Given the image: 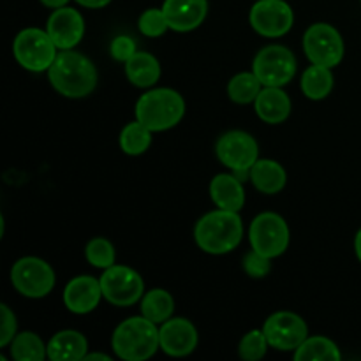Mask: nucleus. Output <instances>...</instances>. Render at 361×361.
<instances>
[{"label":"nucleus","mask_w":361,"mask_h":361,"mask_svg":"<svg viewBox=\"0 0 361 361\" xmlns=\"http://www.w3.org/2000/svg\"><path fill=\"white\" fill-rule=\"evenodd\" d=\"M249 242L254 250L270 259L282 256L291 242L288 222L275 212H263L256 215L249 226Z\"/></svg>","instance_id":"nucleus-7"},{"label":"nucleus","mask_w":361,"mask_h":361,"mask_svg":"<svg viewBox=\"0 0 361 361\" xmlns=\"http://www.w3.org/2000/svg\"><path fill=\"white\" fill-rule=\"evenodd\" d=\"M243 270L250 279H264L271 271V259L252 249L243 256Z\"/></svg>","instance_id":"nucleus-32"},{"label":"nucleus","mask_w":361,"mask_h":361,"mask_svg":"<svg viewBox=\"0 0 361 361\" xmlns=\"http://www.w3.org/2000/svg\"><path fill=\"white\" fill-rule=\"evenodd\" d=\"M159 342L164 355L183 358L196 351L200 344L197 328L185 317H171L159 326Z\"/></svg>","instance_id":"nucleus-14"},{"label":"nucleus","mask_w":361,"mask_h":361,"mask_svg":"<svg viewBox=\"0 0 361 361\" xmlns=\"http://www.w3.org/2000/svg\"><path fill=\"white\" fill-rule=\"evenodd\" d=\"M261 330L267 335L270 348L284 353H295L303 344V341L309 337V326H307L305 319L298 314L289 312V310L271 314L264 321Z\"/></svg>","instance_id":"nucleus-13"},{"label":"nucleus","mask_w":361,"mask_h":361,"mask_svg":"<svg viewBox=\"0 0 361 361\" xmlns=\"http://www.w3.org/2000/svg\"><path fill=\"white\" fill-rule=\"evenodd\" d=\"M360 2H361V0H360Z\"/></svg>","instance_id":"nucleus-39"},{"label":"nucleus","mask_w":361,"mask_h":361,"mask_svg":"<svg viewBox=\"0 0 361 361\" xmlns=\"http://www.w3.org/2000/svg\"><path fill=\"white\" fill-rule=\"evenodd\" d=\"M261 90H263V83L254 74V71L235 74L228 83V95L236 104H252Z\"/></svg>","instance_id":"nucleus-28"},{"label":"nucleus","mask_w":361,"mask_h":361,"mask_svg":"<svg viewBox=\"0 0 361 361\" xmlns=\"http://www.w3.org/2000/svg\"><path fill=\"white\" fill-rule=\"evenodd\" d=\"M0 314H2V324H0V348H7L18 335V321L16 314L2 303L0 305Z\"/></svg>","instance_id":"nucleus-33"},{"label":"nucleus","mask_w":361,"mask_h":361,"mask_svg":"<svg viewBox=\"0 0 361 361\" xmlns=\"http://www.w3.org/2000/svg\"><path fill=\"white\" fill-rule=\"evenodd\" d=\"M99 281H101L102 296L106 302L115 307H122V309L136 305L147 293L141 274L123 264H113L102 270Z\"/></svg>","instance_id":"nucleus-10"},{"label":"nucleus","mask_w":361,"mask_h":361,"mask_svg":"<svg viewBox=\"0 0 361 361\" xmlns=\"http://www.w3.org/2000/svg\"><path fill=\"white\" fill-rule=\"evenodd\" d=\"M291 99L284 92V87H263L254 101L256 115L268 126H279L291 115Z\"/></svg>","instance_id":"nucleus-18"},{"label":"nucleus","mask_w":361,"mask_h":361,"mask_svg":"<svg viewBox=\"0 0 361 361\" xmlns=\"http://www.w3.org/2000/svg\"><path fill=\"white\" fill-rule=\"evenodd\" d=\"M60 49L56 48L46 28H25L14 37L13 42L14 59L30 73H48Z\"/></svg>","instance_id":"nucleus-5"},{"label":"nucleus","mask_w":361,"mask_h":361,"mask_svg":"<svg viewBox=\"0 0 361 361\" xmlns=\"http://www.w3.org/2000/svg\"><path fill=\"white\" fill-rule=\"evenodd\" d=\"M268 344L263 330H252L242 337L238 344V356L245 361H259L267 356Z\"/></svg>","instance_id":"nucleus-30"},{"label":"nucleus","mask_w":361,"mask_h":361,"mask_svg":"<svg viewBox=\"0 0 361 361\" xmlns=\"http://www.w3.org/2000/svg\"><path fill=\"white\" fill-rule=\"evenodd\" d=\"M85 257L94 268L106 270V268L113 267L116 261L115 245L109 240L101 238V236L92 238L85 247Z\"/></svg>","instance_id":"nucleus-29"},{"label":"nucleus","mask_w":361,"mask_h":361,"mask_svg":"<svg viewBox=\"0 0 361 361\" xmlns=\"http://www.w3.org/2000/svg\"><path fill=\"white\" fill-rule=\"evenodd\" d=\"M243 238V222L238 212L212 210L204 214L194 228V242L212 256L229 254Z\"/></svg>","instance_id":"nucleus-2"},{"label":"nucleus","mask_w":361,"mask_h":361,"mask_svg":"<svg viewBox=\"0 0 361 361\" xmlns=\"http://www.w3.org/2000/svg\"><path fill=\"white\" fill-rule=\"evenodd\" d=\"M252 71L263 87H286L296 76L298 62L288 46L268 44L254 56Z\"/></svg>","instance_id":"nucleus-8"},{"label":"nucleus","mask_w":361,"mask_h":361,"mask_svg":"<svg viewBox=\"0 0 361 361\" xmlns=\"http://www.w3.org/2000/svg\"><path fill=\"white\" fill-rule=\"evenodd\" d=\"M210 197L221 210L242 212L245 207V189L243 182L233 173H219L210 182Z\"/></svg>","instance_id":"nucleus-19"},{"label":"nucleus","mask_w":361,"mask_h":361,"mask_svg":"<svg viewBox=\"0 0 361 361\" xmlns=\"http://www.w3.org/2000/svg\"><path fill=\"white\" fill-rule=\"evenodd\" d=\"M111 348L120 360L145 361L152 358L161 349L159 324L145 316L129 317L113 331Z\"/></svg>","instance_id":"nucleus-4"},{"label":"nucleus","mask_w":361,"mask_h":361,"mask_svg":"<svg viewBox=\"0 0 361 361\" xmlns=\"http://www.w3.org/2000/svg\"><path fill=\"white\" fill-rule=\"evenodd\" d=\"M87 353V337L76 330L59 331L48 342V358L51 361H81Z\"/></svg>","instance_id":"nucleus-21"},{"label":"nucleus","mask_w":361,"mask_h":361,"mask_svg":"<svg viewBox=\"0 0 361 361\" xmlns=\"http://www.w3.org/2000/svg\"><path fill=\"white\" fill-rule=\"evenodd\" d=\"M303 51L310 63L324 67H337L345 53L342 34L330 23H314L303 34Z\"/></svg>","instance_id":"nucleus-9"},{"label":"nucleus","mask_w":361,"mask_h":361,"mask_svg":"<svg viewBox=\"0 0 361 361\" xmlns=\"http://www.w3.org/2000/svg\"><path fill=\"white\" fill-rule=\"evenodd\" d=\"M137 28H140V32L145 37H162L169 30L168 20H166L162 7H150L145 13H141L140 20H137Z\"/></svg>","instance_id":"nucleus-31"},{"label":"nucleus","mask_w":361,"mask_h":361,"mask_svg":"<svg viewBox=\"0 0 361 361\" xmlns=\"http://www.w3.org/2000/svg\"><path fill=\"white\" fill-rule=\"evenodd\" d=\"M76 4H80L81 7H87V9H102V7L109 6L113 0H74Z\"/></svg>","instance_id":"nucleus-35"},{"label":"nucleus","mask_w":361,"mask_h":361,"mask_svg":"<svg viewBox=\"0 0 361 361\" xmlns=\"http://www.w3.org/2000/svg\"><path fill=\"white\" fill-rule=\"evenodd\" d=\"M161 62L148 51H136L126 62V76L134 87L152 88L161 80Z\"/></svg>","instance_id":"nucleus-22"},{"label":"nucleus","mask_w":361,"mask_h":361,"mask_svg":"<svg viewBox=\"0 0 361 361\" xmlns=\"http://www.w3.org/2000/svg\"><path fill=\"white\" fill-rule=\"evenodd\" d=\"M46 32L59 49H74L85 37V18L71 6L53 9L46 21Z\"/></svg>","instance_id":"nucleus-15"},{"label":"nucleus","mask_w":361,"mask_h":361,"mask_svg":"<svg viewBox=\"0 0 361 361\" xmlns=\"http://www.w3.org/2000/svg\"><path fill=\"white\" fill-rule=\"evenodd\" d=\"M134 115L152 133H164L182 122L185 101L175 88H150L137 99Z\"/></svg>","instance_id":"nucleus-3"},{"label":"nucleus","mask_w":361,"mask_h":361,"mask_svg":"<svg viewBox=\"0 0 361 361\" xmlns=\"http://www.w3.org/2000/svg\"><path fill=\"white\" fill-rule=\"evenodd\" d=\"M11 358L16 361H42L48 358V344L34 331H21L9 344Z\"/></svg>","instance_id":"nucleus-26"},{"label":"nucleus","mask_w":361,"mask_h":361,"mask_svg":"<svg viewBox=\"0 0 361 361\" xmlns=\"http://www.w3.org/2000/svg\"><path fill=\"white\" fill-rule=\"evenodd\" d=\"M55 282V271L41 257H20L11 268V284L25 298H44L53 291Z\"/></svg>","instance_id":"nucleus-6"},{"label":"nucleus","mask_w":361,"mask_h":361,"mask_svg":"<svg viewBox=\"0 0 361 361\" xmlns=\"http://www.w3.org/2000/svg\"><path fill=\"white\" fill-rule=\"evenodd\" d=\"M215 154L229 171H250L259 159V145L256 137L245 130H228L219 136Z\"/></svg>","instance_id":"nucleus-11"},{"label":"nucleus","mask_w":361,"mask_h":361,"mask_svg":"<svg viewBox=\"0 0 361 361\" xmlns=\"http://www.w3.org/2000/svg\"><path fill=\"white\" fill-rule=\"evenodd\" d=\"M136 51V42H134V39L129 37V35H116L111 41V44H109V53H111L113 59L123 63H126Z\"/></svg>","instance_id":"nucleus-34"},{"label":"nucleus","mask_w":361,"mask_h":361,"mask_svg":"<svg viewBox=\"0 0 361 361\" xmlns=\"http://www.w3.org/2000/svg\"><path fill=\"white\" fill-rule=\"evenodd\" d=\"M250 182L261 194L274 196L284 190L288 183V173L281 162L274 159H257L250 168Z\"/></svg>","instance_id":"nucleus-20"},{"label":"nucleus","mask_w":361,"mask_h":361,"mask_svg":"<svg viewBox=\"0 0 361 361\" xmlns=\"http://www.w3.org/2000/svg\"><path fill=\"white\" fill-rule=\"evenodd\" d=\"M48 80L63 97L83 99L95 90L99 74L87 55L74 49H60L48 69Z\"/></svg>","instance_id":"nucleus-1"},{"label":"nucleus","mask_w":361,"mask_h":361,"mask_svg":"<svg viewBox=\"0 0 361 361\" xmlns=\"http://www.w3.org/2000/svg\"><path fill=\"white\" fill-rule=\"evenodd\" d=\"M249 23L263 37L277 39L291 30L295 13L286 0H257L249 11Z\"/></svg>","instance_id":"nucleus-12"},{"label":"nucleus","mask_w":361,"mask_h":361,"mask_svg":"<svg viewBox=\"0 0 361 361\" xmlns=\"http://www.w3.org/2000/svg\"><path fill=\"white\" fill-rule=\"evenodd\" d=\"M39 2H41L42 6L49 7V9H60V7L63 6H69L71 0H39Z\"/></svg>","instance_id":"nucleus-36"},{"label":"nucleus","mask_w":361,"mask_h":361,"mask_svg":"<svg viewBox=\"0 0 361 361\" xmlns=\"http://www.w3.org/2000/svg\"><path fill=\"white\" fill-rule=\"evenodd\" d=\"M87 360H104V361H109V360H111V356L102 355V353H87V356H85V361H87Z\"/></svg>","instance_id":"nucleus-37"},{"label":"nucleus","mask_w":361,"mask_h":361,"mask_svg":"<svg viewBox=\"0 0 361 361\" xmlns=\"http://www.w3.org/2000/svg\"><path fill=\"white\" fill-rule=\"evenodd\" d=\"M355 252H356V257H358V261L361 263V228H360V231L356 233V238H355Z\"/></svg>","instance_id":"nucleus-38"},{"label":"nucleus","mask_w":361,"mask_h":361,"mask_svg":"<svg viewBox=\"0 0 361 361\" xmlns=\"http://www.w3.org/2000/svg\"><path fill=\"white\" fill-rule=\"evenodd\" d=\"M152 137H154V133L141 122L134 120V122L127 123L123 127L122 133H120L118 143L123 154L137 157V155H143L152 147Z\"/></svg>","instance_id":"nucleus-27"},{"label":"nucleus","mask_w":361,"mask_h":361,"mask_svg":"<svg viewBox=\"0 0 361 361\" xmlns=\"http://www.w3.org/2000/svg\"><path fill=\"white\" fill-rule=\"evenodd\" d=\"M140 303L141 316H145L159 326L171 319L173 312H175V298L171 296V293L162 288L145 293Z\"/></svg>","instance_id":"nucleus-23"},{"label":"nucleus","mask_w":361,"mask_h":361,"mask_svg":"<svg viewBox=\"0 0 361 361\" xmlns=\"http://www.w3.org/2000/svg\"><path fill=\"white\" fill-rule=\"evenodd\" d=\"M334 83V73H331L330 67L312 63L302 74L300 87H302L303 95L307 99H310V101H323V99H326L331 94Z\"/></svg>","instance_id":"nucleus-24"},{"label":"nucleus","mask_w":361,"mask_h":361,"mask_svg":"<svg viewBox=\"0 0 361 361\" xmlns=\"http://www.w3.org/2000/svg\"><path fill=\"white\" fill-rule=\"evenodd\" d=\"M296 361H338L342 358L341 349L331 338L314 335L307 337L303 344L293 353Z\"/></svg>","instance_id":"nucleus-25"},{"label":"nucleus","mask_w":361,"mask_h":361,"mask_svg":"<svg viewBox=\"0 0 361 361\" xmlns=\"http://www.w3.org/2000/svg\"><path fill=\"white\" fill-rule=\"evenodd\" d=\"M162 11L169 30L192 32L207 20L208 0H164Z\"/></svg>","instance_id":"nucleus-17"},{"label":"nucleus","mask_w":361,"mask_h":361,"mask_svg":"<svg viewBox=\"0 0 361 361\" xmlns=\"http://www.w3.org/2000/svg\"><path fill=\"white\" fill-rule=\"evenodd\" d=\"M102 296L101 281L92 275H78L73 281L67 282L63 288V305L69 312L85 316V314L94 312L99 307Z\"/></svg>","instance_id":"nucleus-16"}]
</instances>
